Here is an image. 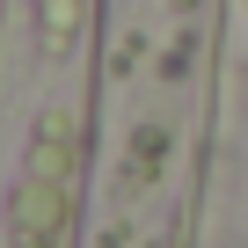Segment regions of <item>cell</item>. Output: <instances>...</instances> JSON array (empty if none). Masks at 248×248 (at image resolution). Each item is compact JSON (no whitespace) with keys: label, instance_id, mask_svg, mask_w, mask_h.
<instances>
[{"label":"cell","instance_id":"6da1fadb","mask_svg":"<svg viewBox=\"0 0 248 248\" xmlns=\"http://www.w3.org/2000/svg\"><path fill=\"white\" fill-rule=\"evenodd\" d=\"M233 0H102L66 248H190L226 124Z\"/></svg>","mask_w":248,"mask_h":248}]
</instances>
